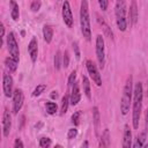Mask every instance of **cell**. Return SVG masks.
<instances>
[{
	"label": "cell",
	"mask_w": 148,
	"mask_h": 148,
	"mask_svg": "<svg viewBox=\"0 0 148 148\" xmlns=\"http://www.w3.org/2000/svg\"><path fill=\"white\" fill-rule=\"evenodd\" d=\"M71 104V97L68 94H66L61 99V106H60V114H65L68 110V105Z\"/></svg>",
	"instance_id": "cell-22"
},
{
	"label": "cell",
	"mask_w": 148,
	"mask_h": 148,
	"mask_svg": "<svg viewBox=\"0 0 148 148\" xmlns=\"http://www.w3.org/2000/svg\"><path fill=\"white\" fill-rule=\"evenodd\" d=\"M69 97H71V105H76L79 102H80V99H81V92H80V88H79V84L75 82L74 84H73V87H72V92H71V95H69Z\"/></svg>",
	"instance_id": "cell-14"
},
{
	"label": "cell",
	"mask_w": 148,
	"mask_h": 148,
	"mask_svg": "<svg viewBox=\"0 0 148 148\" xmlns=\"http://www.w3.org/2000/svg\"><path fill=\"white\" fill-rule=\"evenodd\" d=\"M132 146V132L128 127V125L124 126V134H123V147L130 148Z\"/></svg>",
	"instance_id": "cell-15"
},
{
	"label": "cell",
	"mask_w": 148,
	"mask_h": 148,
	"mask_svg": "<svg viewBox=\"0 0 148 148\" xmlns=\"http://www.w3.org/2000/svg\"><path fill=\"white\" fill-rule=\"evenodd\" d=\"M86 68H87V72H88V74H89L90 79L94 81V83H95L96 86L101 87V86H102V77H101V74H99V72H98L97 66L95 65V62H94L92 60L88 59V60L86 61Z\"/></svg>",
	"instance_id": "cell-5"
},
{
	"label": "cell",
	"mask_w": 148,
	"mask_h": 148,
	"mask_svg": "<svg viewBox=\"0 0 148 148\" xmlns=\"http://www.w3.org/2000/svg\"><path fill=\"white\" fill-rule=\"evenodd\" d=\"M147 89H148V88H147Z\"/></svg>",
	"instance_id": "cell-42"
},
{
	"label": "cell",
	"mask_w": 148,
	"mask_h": 148,
	"mask_svg": "<svg viewBox=\"0 0 148 148\" xmlns=\"http://www.w3.org/2000/svg\"><path fill=\"white\" fill-rule=\"evenodd\" d=\"M114 14H116V23L120 31H126L128 25V20L126 15V2L125 0H116V7H114Z\"/></svg>",
	"instance_id": "cell-4"
},
{
	"label": "cell",
	"mask_w": 148,
	"mask_h": 148,
	"mask_svg": "<svg viewBox=\"0 0 148 148\" xmlns=\"http://www.w3.org/2000/svg\"><path fill=\"white\" fill-rule=\"evenodd\" d=\"M145 141H146V132H141L138 136H136V141L134 143V147H143L145 145Z\"/></svg>",
	"instance_id": "cell-25"
},
{
	"label": "cell",
	"mask_w": 148,
	"mask_h": 148,
	"mask_svg": "<svg viewBox=\"0 0 148 148\" xmlns=\"http://www.w3.org/2000/svg\"><path fill=\"white\" fill-rule=\"evenodd\" d=\"M58 1H60V0H58Z\"/></svg>",
	"instance_id": "cell-41"
},
{
	"label": "cell",
	"mask_w": 148,
	"mask_h": 148,
	"mask_svg": "<svg viewBox=\"0 0 148 148\" xmlns=\"http://www.w3.org/2000/svg\"><path fill=\"white\" fill-rule=\"evenodd\" d=\"M132 95H133V79L132 76H128L124 86L123 95L120 99V111L124 116L127 114L130 111V105L132 103Z\"/></svg>",
	"instance_id": "cell-3"
},
{
	"label": "cell",
	"mask_w": 148,
	"mask_h": 148,
	"mask_svg": "<svg viewBox=\"0 0 148 148\" xmlns=\"http://www.w3.org/2000/svg\"><path fill=\"white\" fill-rule=\"evenodd\" d=\"M51 145H52L51 139L45 138V136L40 138V139H39V141H38V146H39V147H42V148H47V147H50Z\"/></svg>",
	"instance_id": "cell-28"
},
{
	"label": "cell",
	"mask_w": 148,
	"mask_h": 148,
	"mask_svg": "<svg viewBox=\"0 0 148 148\" xmlns=\"http://www.w3.org/2000/svg\"><path fill=\"white\" fill-rule=\"evenodd\" d=\"M61 14H62V20L65 22V24L68 27V28H72L73 27V13H72V9H71V5L67 0L64 1L62 3V9H61Z\"/></svg>",
	"instance_id": "cell-9"
},
{
	"label": "cell",
	"mask_w": 148,
	"mask_h": 148,
	"mask_svg": "<svg viewBox=\"0 0 148 148\" xmlns=\"http://www.w3.org/2000/svg\"><path fill=\"white\" fill-rule=\"evenodd\" d=\"M0 30H1V38L5 37V27H3V23H0Z\"/></svg>",
	"instance_id": "cell-37"
},
{
	"label": "cell",
	"mask_w": 148,
	"mask_h": 148,
	"mask_svg": "<svg viewBox=\"0 0 148 148\" xmlns=\"http://www.w3.org/2000/svg\"><path fill=\"white\" fill-rule=\"evenodd\" d=\"M146 123L148 124V108H147V111H146Z\"/></svg>",
	"instance_id": "cell-39"
},
{
	"label": "cell",
	"mask_w": 148,
	"mask_h": 148,
	"mask_svg": "<svg viewBox=\"0 0 148 148\" xmlns=\"http://www.w3.org/2000/svg\"><path fill=\"white\" fill-rule=\"evenodd\" d=\"M80 118H81V111H75L72 114V124L74 126H77L80 124Z\"/></svg>",
	"instance_id": "cell-29"
},
{
	"label": "cell",
	"mask_w": 148,
	"mask_h": 148,
	"mask_svg": "<svg viewBox=\"0 0 148 148\" xmlns=\"http://www.w3.org/2000/svg\"><path fill=\"white\" fill-rule=\"evenodd\" d=\"M7 49H8L9 56L18 61L20 60V50H18V45H17V42H16L13 32H9L7 35Z\"/></svg>",
	"instance_id": "cell-6"
},
{
	"label": "cell",
	"mask_w": 148,
	"mask_h": 148,
	"mask_svg": "<svg viewBox=\"0 0 148 148\" xmlns=\"http://www.w3.org/2000/svg\"><path fill=\"white\" fill-rule=\"evenodd\" d=\"M40 6H42L40 0H32L31 3H30V9L32 12H38L40 9Z\"/></svg>",
	"instance_id": "cell-31"
},
{
	"label": "cell",
	"mask_w": 148,
	"mask_h": 148,
	"mask_svg": "<svg viewBox=\"0 0 148 148\" xmlns=\"http://www.w3.org/2000/svg\"><path fill=\"white\" fill-rule=\"evenodd\" d=\"M98 22L102 24V28H103V30H104V34H105V35H108V36H109V37L112 39V38H113V34H112L111 29L109 28V25H108V24L104 22L103 17H102V18H101V17H98Z\"/></svg>",
	"instance_id": "cell-24"
},
{
	"label": "cell",
	"mask_w": 148,
	"mask_h": 148,
	"mask_svg": "<svg viewBox=\"0 0 148 148\" xmlns=\"http://www.w3.org/2000/svg\"><path fill=\"white\" fill-rule=\"evenodd\" d=\"M109 146H110V132L108 128H105L101 135L99 147H109Z\"/></svg>",
	"instance_id": "cell-19"
},
{
	"label": "cell",
	"mask_w": 148,
	"mask_h": 148,
	"mask_svg": "<svg viewBox=\"0 0 148 148\" xmlns=\"http://www.w3.org/2000/svg\"><path fill=\"white\" fill-rule=\"evenodd\" d=\"M23 102H24L23 91L18 88L15 89L13 92V113H15V114L18 113V111L23 106Z\"/></svg>",
	"instance_id": "cell-8"
},
{
	"label": "cell",
	"mask_w": 148,
	"mask_h": 148,
	"mask_svg": "<svg viewBox=\"0 0 148 148\" xmlns=\"http://www.w3.org/2000/svg\"><path fill=\"white\" fill-rule=\"evenodd\" d=\"M75 80H76V71H73L69 76H68V81H67V87L68 88H72L73 84L75 83Z\"/></svg>",
	"instance_id": "cell-30"
},
{
	"label": "cell",
	"mask_w": 148,
	"mask_h": 148,
	"mask_svg": "<svg viewBox=\"0 0 148 148\" xmlns=\"http://www.w3.org/2000/svg\"><path fill=\"white\" fill-rule=\"evenodd\" d=\"M73 47H74V51H75V56H76V58L79 59V58H80V50H79L77 44H76V43H74V44H73Z\"/></svg>",
	"instance_id": "cell-36"
},
{
	"label": "cell",
	"mask_w": 148,
	"mask_h": 148,
	"mask_svg": "<svg viewBox=\"0 0 148 148\" xmlns=\"http://www.w3.org/2000/svg\"><path fill=\"white\" fill-rule=\"evenodd\" d=\"M82 147H88V141H86V142L82 145Z\"/></svg>",
	"instance_id": "cell-40"
},
{
	"label": "cell",
	"mask_w": 148,
	"mask_h": 148,
	"mask_svg": "<svg viewBox=\"0 0 148 148\" xmlns=\"http://www.w3.org/2000/svg\"><path fill=\"white\" fill-rule=\"evenodd\" d=\"M98 5H99L102 10H106L108 9V0H98Z\"/></svg>",
	"instance_id": "cell-34"
},
{
	"label": "cell",
	"mask_w": 148,
	"mask_h": 148,
	"mask_svg": "<svg viewBox=\"0 0 148 148\" xmlns=\"http://www.w3.org/2000/svg\"><path fill=\"white\" fill-rule=\"evenodd\" d=\"M45 90H46V84H44V83L38 84V86L34 89V91H32V96H34V97H37V96H39L42 92H44Z\"/></svg>",
	"instance_id": "cell-26"
},
{
	"label": "cell",
	"mask_w": 148,
	"mask_h": 148,
	"mask_svg": "<svg viewBox=\"0 0 148 148\" xmlns=\"http://www.w3.org/2000/svg\"><path fill=\"white\" fill-rule=\"evenodd\" d=\"M23 147H24V145L21 141V139H16L14 142V148H23Z\"/></svg>",
	"instance_id": "cell-35"
},
{
	"label": "cell",
	"mask_w": 148,
	"mask_h": 148,
	"mask_svg": "<svg viewBox=\"0 0 148 148\" xmlns=\"http://www.w3.org/2000/svg\"><path fill=\"white\" fill-rule=\"evenodd\" d=\"M80 24H81V32L83 37L89 42L91 40V28H90V16H89V8L88 1L82 0L80 6Z\"/></svg>",
	"instance_id": "cell-2"
},
{
	"label": "cell",
	"mask_w": 148,
	"mask_h": 148,
	"mask_svg": "<svg viewBox=\"0 0 148 148\" xmlns=\"http://www.w3.org/2000/svg\"><path fill=\"white\" fill-rule=\"evenodd\" d=\"M92 121H94L95 133H96V135H98L99 134V127H101V116H99V110L97 106L92 108Z\"/></svg>",
	"instance_id": "cell-16"
},
{
	"label": "cell",
	"mask_w": 148,
	"mask_h": 148,
	"mask_svg": "<svg viewBox=\"0 0 148 148\" xmlns=\"http://www.w3.org/2000/svg\"><path fill=\"white\" fill-rule=\"evenodd\" d=\"M142 99H143V87L141 82H136L133 88V111H132V124L134 130L139 128V121L142 111Z\"/></svg>",
	"instance_id": "cell-1"
},
{
	"label": "cell",
	"mask_w": 148,
	"mask_h": 148,
	"mask_svg": "<svg viewBox=\"0 0 148 148\" xmlns=\"http://www.w3.org/2000/svg\"><path fill=\"white\" fill-rule=\"evenodd\" d=\"M82 86H83V92H84V95L87 96V98H88V99H90V98H91L90 82H89V79H88L86 75H83V76H82Z\"/></svg>",
	"instance_id": "cell-21"
},
{
	"label": "cell",
	"mask_w": 148,
	"mask_h": 148,
	"mask_svg": "<svg viewBox=\"0 0 148 148\" xmlns=\"http://www.w3.org/2000/svg\"><path fill=\"white\" fill-rule=\"evenodd\" d=\"M17 64H18V61L17 60H15L13 57H7L6 59H5V65H6V67L10 71V72H15L16 69H17Z\"/></svg>",
	"instance_id": "cell-20"
},
{
	"label": "cell",
	"mask_w": 148,
	"mask_h": 148,
	"mask_svg": "<svg viewBox=\"0 0 148 148\" xmlns=\"http://www.w3.org/2000/svg\"><path fill=\"white\" fill-rule=\"evenodd\" d=\"M43 37H44V40L49 44L52 42V38H53V28L49 24H45L43 27Z\"/></svg>",
	"instance_id": "cell-18"
},
{
	"label": "cell",
	"mask_w": 148,
	"mask_h": 148,
	"mask_svg": "<svg viewBox=\"0 0 148 148\" xmlns=\"http://www.w3.org/2000/svg\"><path fill=\"white\" fill-rule=\"evenodd\" d=\"M139 18V10H138V5L135 0H132L131 6H130V10H128V24L130 27H133L136 24Z\"/></svg>",
	"instance_id": "cell-11"
},
{
	"label": "cell",
	"mask_w": 148,
	"mask_h": 148,
	"mask_svg": "<svg viewBox=\"0 0 148 148\" xmlns=\"http://www.w3.org/2000/svg\"><path fill=\"white\" fill-rule=\"evenodd\" d=\"M60 67H61V52L57 51L54 54V68L57 71H59Z\"/></svg>",
	"instance_id": "cell-27"
},
{
	"label": "cell",
	"mask_w": 148,
	"mask_h": 148,
	"mask_svg": "<svg viewBox=\"0 0 148 148\" xmlns=\"http://www.w3.org/2000/svg\"><path fill=\"white\" fill-rule=\"evenodd\" d=\"M45 110L49 114H56L58 111V105L54 102H46L45 103Z\"/></svg>",
	"instance_id": "cell-23"
},
{
	"label": "cell",
	"mask_w": 148,
	"mask_h": 148,
	"mask_svg": "<svg viewBox=\"0 0 148 148\" xmlns=\"http://www.w3.org/2000/svg\"><path fill=\"white\" fill-rule=\"evenodd\" d=\"M9 9H10V16L14 21H17L20 18V10H18V5L14 1L10 0L9 1Z\"/></svg>",
	"instance_id": "cell-17"
},
{
	"label": "cell",
	"mask_w": 148,
	"mask_h": 148,
	"mask_svg": "<svg viewBox=\"0 0 148 148\" xmlns=\"http://www.w3.org/2000/svg\"><path fill=\"white\" fill-rule=\"evenodd\" d=\"M96 57L98 60L99 66L103 68L104 64H105V46H104V39L102 37V35H97L96 36Z\"/></svg>",
	"instance_id": "cell-7"
},
{
	"label": "cell",
	"mask_w": 148,
	"mask_h": 148,
	"mask_svg": "<svg viewBox=\"0 0 148 148\" xmlns=\"http://www.w3.org/2000/svg\"><path fill=\"white\" fill-rule=\"evenodd\" d=\"M13 84H14V81H13V77L9 75V74H3V77H2V89H3V94L6 97H12L13 96Z\"/></svg>",
	"instance_id": "cell-10"
},
{
	"label": "cell",
	"mask_w": 148,
	"mask_h": 148,
	"mask_svg": "<svg viewBox=\"0 0 148 148\" xmlns=\"http://www.w3.org/2000/svg\"><path fill=\"white\" fill-rule=\"evenodd\" d=\"M51 98H52V99H57V98H58V91L53 90V91L51 92Z\"/></svg>",
	"instance_id": "cell-38"
},
{
	"label": "cell",
	"mask_w": 148,
	"mask_h": 148,
	"mask_svg": "<svg viewBox=\"0 0 148 148\" xmlns=\"http://www.w3.org/2000/svg\"><path fill=\"white\" fill-rule=\"evenodd\" d=\"M28 53L30 56V59L32 62H36L38 57V42L36 37H32L31 40L28 44Z\"/></svg>",
	"instance_id": "cell-13"
},
{
	"label": "cell",
	"mask_w": 148,
	"mask_h": 148,
	"mask_svg": "<svg viewBox=\"0 0 148 148\" xmlns=\"http://www.w3.org/2000/svg\"><path fill=\"white\" fill-rule=\"evenodd\" d=\"M76 135H77V130H76L75 127H73V128H69V130H68V132H67V139H68V140L74 139Z\"/></svg>",
	"instance_id": "cell-32"
},
{
	"label": "cell",
	"mask_w": 148,
	"mask_h": 148,
	"mask_svg": "<svg viewBox=\"0 0 148 148\" xmlns=\"http://www.w3.org/2000/svg\"><path fill=\"white\" fill-rule=\"evenodd\" d=\"M62 65H64V67H68L69 66V54H68V51H65V53L62 54Z\"/></svg>",
	"instance_id": "cell-33"
},
{
	"label": "cell",
	"mask_w": 148,
	"mask_h": 148,
	"mask_svg": "<svg viewBox=\"0 0 148 148\" xmlns=\"http://www.w3.org/2000/svg\"><path fill=\"white\" fill-rule=\"evenodd\" d=\"M10 127H12V117H10L8 109H5L3 114H2V134H3V136L9 135Z\"/></svg>",
	"instance_id": "cell-12"
}]
</instances>
